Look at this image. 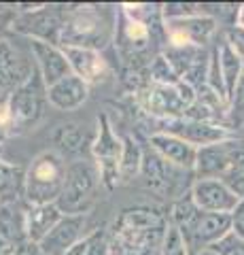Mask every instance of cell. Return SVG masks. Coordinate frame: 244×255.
I'll return each instance as SVG.
<instances>
[{"mask_svg":"<svg viewBox=\"0 0 244 255\" xmlns=\"http://www.w3.org/2000/svg\"><path fill=\"white\" fill-rule=\"evenodd\" d=\"M230 168H232V164H230V155H227V145L223 140V142H217V145L198 149L193 177L195 179H221Z\"/></svg>","mask_w":244,"mask_h":255,"instance_id":"44dd1931","label":"cell"},{"mask_svg":"<svg viewBox=\"0 0 244 255\" xmlns=\"http://www.w3.org/2000/svg\"><path fill=\"white\" fill-rule=\"evenodd\" d=\"M168 219L153 209L123 211L115 223V241L111 243L117 255H149L160 249L168 230Z\"/></svg>","mask_w":244,"mask_h":255,"instance_id":"7a4b0ae2","label":"cell"},{"mask_svg":"<svg viewBox=\"0 0 244 255\" xmlns=\"http://www.w3.org/2000/svg\"><path fill=\"white\" fill-rule=\"evenodd\" d=\"M23 191V172L19 166L0 157V204L13 202V196Z\"/></svg>","mask_w":244,"mask_h":255,"instance_id":"cb8c5ba5","label":"cell"},{"mask_svg":"<svg viewBox=\"0 0 244 255\" xmlns=\"http://www.w3.org/2000/svg\"><path fill=\"white\" fill-rule=\"evenodd\" d=\"M200 13L202 15H208L210 19L217 21V26L221 23V26L227 28H234L238 26V13H240V4H200Z\"/></svg>","mask_w":244,"mask_h":255,"instance_id":"484cf974","label":"cell"},{"mask_svg":"<svg viewBox=\"0 0 244 255\" xmlns=\"http://www.w3.org/2000/svg\"><path fill=\"white\" fill-rule=\"evenodd\" d=\"M66 49V47H64ZM66 55L70 60L73 75L81 77L85 83H100L108 77V64L100 55V51L93 49H66Z\"/></svg>","mask_w":244,"mask_h":255,"instance_id":"ffe728a7","label":"cell"},{"mask_svg":"<svg viewBox=\"0 0 244 255\" xmlns=\"http://www.w3.org/2000/svg\"><path fill=\"white\" fill-rule=\"evenodd\" d=\"M87 255H111V241L106 238L104 232H93L91 234V243H89V251Z\"/></svg>","mask_w":244,"mask_h":255,"instance_id":"1f68e13d","label":"cell"},{"mask_svg":"<svg viewBox=\"0 0 244 255\" xmlns=\"http://www.w3.org/2000/svg\"><path fill=\"white\" fill-rule=\"evenodd\" d=\"M123 153V138L113 132V126L106 115L98 117V132L91 140V155L96 159L100 181L108 189H113L119 183V166Z\"/></svg>","mask_w":244,"mask_h":255,"instance_id":"52a82bcc","label":"cell"},{"mask_svg":"<svg viewBox=\"0 0 244 255\" xmlns=\"http://www.w3.org/2000/svg\"><path fill=\"white\" fill-rule=\"evenodd\" d=\"M160 255H189V247L183 232L172 223H168L166 236H163V243L160 247Z\"/></svg>","mask_w":244,"mask_h":255,"instance_id":"4316f807","label":"cell"},{"mask_svg":"<svg viewBox=\"0 0 244 255\" xmlns=\"http://www.w3.org/2000/svg\"><path fill=\"white\" fill-rule=\"evenodd\" d=\"M225 41L232 45V49L244 58V28L240 26H234V28H227L225 30Z\"/></svg>","mask_w":244,"mask_h":255,"instance_id":"d6a6232c","label":"cell"},{"mask_svg":"<svg viewBox=\"0 0 244 255\" xmlns=\"http://www.w3.org/2000/svg\"><path fill=\"white\" fill-rule=\"evenodd\" d=\"M34 60L23 53L17 45H13L9 38H0V94L4 98L23 85L34 75Z\"/></svg>","mask_w":244,"mask_h":255,"instance_id":"9c48e42d","label":"cell"},{"mask_svg":"<svg viewBox=\"0 0 244 255\" xmlns=\"http://www.w3.org/2000/svg\"><path fill=\"white\" fill-rule=\"evenodd\" d=\"M13 255H45V253H43V249H41V245L38 243L26 241V243H21L17 249H15Z\"/></svg>","mask_w":244,"mask_h":255,"instance_id":"d590c367","label":"cell"},{"mask_svg":"<svg viewBox=\"0 0 244 255\" xmlns=\"http://www.w3.org/2000/svg\"><path fill=\"white\" fill-rule=\"evenodd\" d=\"M117 13L102 4H79L70 9L62 28L60 47L102 51L117 34Z\"/></svg>","mask_w":244,"mask_h":255,"instance_id":"6da1fadb","label":"cell"},{"mask_svg":"<svg viewBox=\"0 0 244 255\" xmlns=\"http://www.w3.org/2000/svg\"><path fill=\"white\" fill-rule=\"evenodd\" d=\"M195 98H198V94L185 81H180L178 85H162L151 81L145 92V107L151 115L168 117L170 122V119L185 117Z\"/></svg>","mask_w":244,"mask_h":255,"instance_id":"ba28073f","label":"cell"},{"mask_svg":"<svg viewBox=\"0 0 244 255\" xmlns=\"http://www.w3.org/2000/svg\"><path fill=\"white\" fill-rule=\"evenodd\" d=\"M9 111H11V130H26V128L34 126L45 113V105H49L47 100V85L34 70V75L28 79L23 85H19L9 98Z\"/></svg>","mask_w":244,"mask_h":255,"instance_id":"8992f818","label":"cell"},{"mask_svg":"<svg viewBox=\"0 0 244 255\" xmlns=\"http://www.w3.org/2000/svg\"><path fill=\"white\" fill-rule=\"evenodd\" d=\"M68 6L53 4H21L13 19V30L28 36L30 41H45L60 45L62 28H64Z\"/></svg>","mask_w":244,"mask_h":255,"instance_id":"277c9868","label":"cell"},{"mask_svg":"<svg viewBox=\"0 0 244 255\" xmlns=\"http://www.w3.org/2000/svg\"><path fill=\"white\" fill-rule=\"evenodd\" d=\"M87 223V215H64L62 221L53 228V232L41 243L45 255H66L73 247L83 241V230Z\"/></svg>","mask_w":244,"mask_h":255,"instance_id":"9a60e30c","label":"cell"},{"mask_svg":"<svg viewBox=\"0 0 244 255\" xmlns=\"http://www.w3.org/2000/svg\"><path fill=\"white\" fill-rule=\"evenodd\" d=\"M149 145H151V149L157 155H162L172 166L193 172L198 149L193 145H189L187 140L178 138L170 132H155V134H151V138H149Z\"/></svg>","mask_w":244,"mask_h":255,"instance_id":"2e32d148","label":"cell"},{"mask_svg":"<svg viewBox=\"0 0 244 255\" xmlns=\"http://www.w3.org/2000/svg\"><path fill=\"white\" fill-rule=\"evenodd\" d=\"M30 53H32L34 66L47 87L56 85L64 77L73 75L70 60L64 47H60L56 43H45V41H30Z\"/></svg>","mask_w":244,"mask_h":255,"instance_id":"7c38bea8","label":"cell"},{"mask_svg":"<svg viewBox=\"0 0 244 255\" xmlns=\"http://www.w3.org/2000/svg\"><path fill=\"white\" fill-rule=\"evenodd\" d=\"M87 140L85 132L81 130V126H60V130L56 132V145L60 149H64L66 153H83V142Z\"/></svg>","mask_w":244,"mask_h":255,"instance_id":"d4e9b609","label":"cell"},{"mask_svg":"<svg viewBox=\"0 0 244 255\" xmlns=\"http://www.w3.org/2000/svg\"><path fill=\"white\" fill-rule=\"evenodd\" d=\"M238 26L244 28V4H240V13H238Z\"/></svg>","mask_w":244,"mask_h":255,"instance_id":"8d00e7d4","label":"cell"},{"mask_svg":"<svg viewBox=\"0 0 244 255\" xmlns=\"http://www.w3.org/2000/svg\"><path fill=\"white\" fill-rule=\"evenodd\" d=\"M221 181L230 187L234 196H238L240 200H244V168H230L221 177Z\"/></svg>","mask_w":244,"mask_h":255,"instance_id":"f546056e","label":"cell"},{"mask_svg":"<svg viewBox=\"0 0 244 255\" xmlns=\"http://www.w3.org/2000/svg\"><path fill=\"white\" fill-rule=\"evenodd\" d=\"M163 26H166L168 45L172 47H185V45L202 47L217 32V21L202 13L189 15V17H183V19L163 21Z\"/></svg>","mask_w":244,"mask_h":255,"instance_id":"8fae6325","label":"cell"},{"mask_svg":"<svg viewBox=\"0 0 244 255\" xmlns=\"http://www.w3.org/2000/svg\"><path fill=\"white\" fill-rule=\"evenodd\" d=\"M11 130V111L6 98H0V136Z\"/></svg>","mask_w":244,"mask_h":255,"instance_id":"e575fe53","label":"cell"},{"mask_svg":"<svg viewBox=\"0 0 244 255\" xmlns=\"http://www.w3.org/2000/svg\"><path fill=\"white\" fill-rule=\"evenodd\" d=\"M89 83H85L81 77L68 75L56 85L47 87V100L58 111H75L87 100Z\"/></svg>","mask_w":244,"mask_h":255,"instance_id":"ac0fdd59","label":"cell"},{"mask_svg":"<svg viewBox=\"0 0 244 255\" xmlns=\"http://www.w3.org/2000/svg\"><path fill=\"white\" fill-rule=\"evenodd\" d=\"M64 217V213L58 204H38V206H28L26 209V234L28 241L41 245L47 236L53 232Z\"/></svg>","mask_w":244,"mask_h":255,"instance_id":"d6986e66","label":"cell"},{"mask_svg":"<svg viewBox=\"0 0 244 255\" xmlns=\"http://www.w3.org/2000/svg\"><path fill=\"white\" fill-rule=\"evenodd\" d=\"M183 172H189V170L172 166L162 155H157L153 149L145 151V162H143V170H140V179H143L145 185L151 191H155L157 196L174 198V200H178L180 196H185V194H178L180 179H176V174H183Z\"/></svg>","mask_w":244,"mask_h":255,"instance_id":"30bf717a","label":"cell"},{"mask_svg":"<svg viewBox=\"0 0 244 255\" xmlns=\"http://www.w3.org/2000/svg\"><path fill=\"white\" fill-rule=\"evenodd\" d=\"M215 53H217V60H219V68H221L227 102H230V98L234 96L236 87H238L240 79L244 75V58H240V55L232 49V45L227 43L225 38L215 47ZM227 107H230V105H227Z\"/></svg>","mask_w":244,"mask_h":255,"instance_id":"7402d4cb","label":"cell"},{"mask_svg":"<svg viewBox=\"0 0 244 255\" xmlns=\"http://www.w3.org/2000/svg\"><path fill=\"white\" fill-rule=\"evenodd\" d=\"M227 124L234 128H244V75L240 79L238 87H236L234 96L230 98V107H227Z\"/></svg>","mask_w":244,"mask_h":255,"instance_id":"83f0119b","label":"cell"},{"mask_svg":"<svg viewBox=\"0 0 244 255\" xmlns=\"http://www.w3.org/2000/svg\"><path fill=\"white\" fill-rule=\"evenodd\" d=\"M68 164L58 151H45L36 155L23 174V198L28 206L58 204L66 183Z\"/></svg>","mask_w":244,"mask_h":255,"instance_id":"3957f363","label":"cell"},{"mask_svg":"<svg viewBox=\"0 0 244 255\" xmlns=\"http://www.w3.org/2000/svg\"><path fill=\"white\" fill-rule=\"evenodd\" d=\"M227 155H230L232 168H244V138H227Z\"/></svg>","mask_w":244,"mask_h":255,"instance_id":"4dcf8cb0","label":"cell"},{"mask_svg":"<svg viewBox=\"0 0 244 255\" xmlns=\"http://www.w3.org/2000/svg\"><path fill=\"white\" fill-rule=\"evenodd\" d=\"M100 183V172L96 164H89L85 159L68 164L66 170V183L62 189V196L58 206L64 215H85L93 202V194Z\"/></svg>","mask_w":244,"mask_h":255,"instance_id":"5b68a950","label":"cell"},{"mask_svg":"<svg viewBox=\"0 0 244 255\" xmlns=\"http://www.w3.org/2000/svg\"><path fill=\"white\" fill-rule=\"evenodd\" d=\"M230 217H232V232L238 234L240 238H244V200L238 202V206L234 209V213Z\"/></svg>","mask_w":244,"mask_h":255,"instance_id":"836d02e7","label":"cell"},{"mask_svg":"<svg viewBox=\"0 0 244 255\" xmlns=\"http://www.w3.org/2000/svg\"><path fill=\"white\" fill-rule=\"evenodd\" d=\"M174 136L187 140L189 145H193L195 149L200 147H208V145H217L227 138H232L230 128L223 124H208V122H195V119H187V117H178V119H170L168 122V130Z\"/></svg>","mask_w":244,"mask_h":255,"instance_id":"5bb4252c","label":"cell"},{"mask_svg":"<svg viewBox=\"0 0 244 255\" xmlns=\"http://www.w3.org/2000/svg\"><path fill=\"white\" fill-rule=\"evenodd\" d=\"M145 162V151L132 136L123 138V153H121V166H119V183H130L132 179L140 177Z\"/></svg>","mask_w":244,"mask_h":255,"instance_id":"603a6c76","label":"cell"},{"mask_svg":"<svg viewBox=\"0 0 244 255\" xmlns=\"http://www.w3.org/2000/svg\"><path fill=\"white\" fill-rule=\"evenodd\" d=\"M189 191L195 206L204 213L232 215L240 202V198L234 196L221 179H195Z\"/></svg>","mask_w":244,"mask_h":255,"instance_id":"4fadbf2b","label":"cell"},{"mask_svg":"<svg viewBox=\"0 0 244 255\" xmlns=\"http://www.w3.org/2000/svg\"><path fill=\"white\" fill-rule=\"evenodd\" d=\"M26 241V211L15 202L0 204V255H13Z\"/></svg>","mask_w":244,"mask_h":255,"instance_id":"e0dca14e","label":"cell"},{"mask_svg":"<svg viewBox=\"0 0 244 255\" xmlns=\"http://www.w3.org/2000/svg\"><path fill=\"white\" fill-rule=\"evenodd\" d=\"M208 253L210 255H244V238H240L234 232H227L221 241L210 247Z\"/></svg>","mask_w":244,"mask_h":255,"instance_id":"f1b7e54d","label":"cell"}]
</instances>
